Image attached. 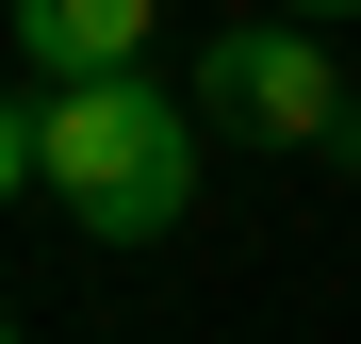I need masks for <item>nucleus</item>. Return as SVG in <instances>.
<instances>
[{
	"instance_id": "423d86ee",
	"label": "nucleus",
	"mask_w": 361,
	"mask_h": 344,
	"mask_svg": "<svg viewBox=\"0 0 361 344\" xmlns=\"http://www.w3.org/2000/svg\"><path fill=\"white\" fill-rule=\"evenodd\" d=\"M0 344H17V312H0Z\"/></svg>"
},
{
	"instance_id": "f03ea898",
	"label": "nucleus",
	"mask_w": 361,
	"mask_h": 344,
	"mask_svg": "<svg viewBox=\"0 0 361 344\" xmlns=\"http://www.w3.org/2000/svg\"><path fill=\"white\" fill-rule=\"evenodd\" d=\"M345 98H361V82L329 66L312 17H230V33L197 49V115H214V132H247V148H329Z\"/></svg>"
},
{
	"instance_id": "7ed1b4c3",
	"label": "nucleus",
	"mask_w": 361,
	"mask_h": 344,
	"mask_svg": "<svg viewBox=\"0 0 361 344\" xmlns=\"http://www.w3.org/2000/svg\"><path fill=\"white\" fill-rule=\"evenodd\" d=\"M164 0H17V66L33 82H99V66H148Z\"/></svg>"
},
{
	"instance_id": "39448f33",
	"label": "nucleus",
	"mask_w": 361,
	"mask_h": 344,
	"mask_svg": "<svg viewBox=\"0 0 361 344\" xmlns=\"http://www.w3.org/2000/svg\"><path fill=\"white\" fill-rule=\"evenodd\" d=\"M279 17H361V0H279Z\"/></svg>"
},
{
	"instance_id": "20e7f679",
	"label": "nucleus",
	"mask_w": 361,
	"mask_h": 344,
	"mask_svg": "<svg viewBox=\"0 0 361 344\" xmlns=\"http://www.w3.org/2000/svg\"><path fill=\"white\" fill-rule=\"evenodd\" d=\"M17 181H49V98L0 82V213H17Z\"/></svg>"
},
{
	"instance_id": "f257e3e1",
	"label": "nucleus",
	"mask_w": 361,
	"mask_h": 344,
	"mask_svg": "<svg viewBox=\"0 0 361 344\" xmlns=\"http://www.w3.org/2000/svg\"><path fill=\"white\" fill-rule=\"evenodd\" d=\"M33 98H49V197H66L82 246H164L197 213V98H164L148 66L33 82Z\"/></svg>"
}]
</instances>
